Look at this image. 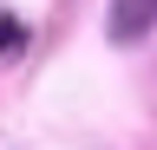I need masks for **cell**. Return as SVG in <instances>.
Wrapping results in <instances>:
<instances>
[{
    "mask_svg": "<svg viewBox=\"0 0 157 150\" xmlns=\"http://www.w3.org/2000/svg\"><path fill=\"white\" fill-rule=\"evenodd\" d=\"M151 26H157V0H111V13H105V33L118 46H137Z\"/></svg>",
    "mask_w": 157,
    "mask_h": 150,
    "instance_id": "obj_1",
    "label": "cell"
},
{
    "mask_svg": "<svg viewBox=\"0 0 157 150\" xmlns=\"http://www.w3.org/2000/svg\"><path fill=\"white\" fill-rule=\"evenodd\" d=\"M26 46V26L13 20V13H0V59H7V52H20Z\"/></svg>",
    "mask_w": 157,
    "mask_h": 150,
    "instance_id": "obj_2",
    "label": "cell"
}]
</instances>
